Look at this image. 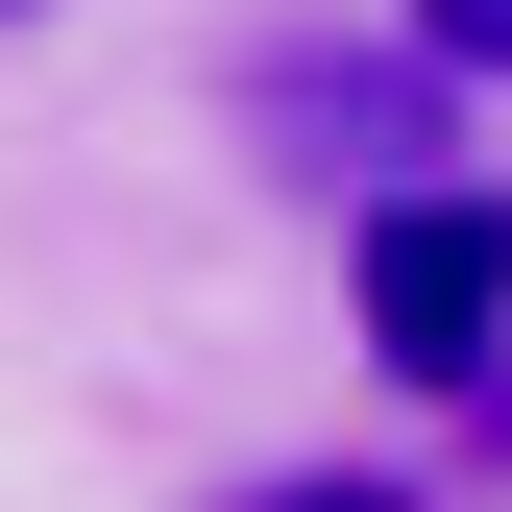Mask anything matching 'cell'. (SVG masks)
Wrapping results in <instances>:
<instances>
[{"mask_svg": "<svg viewBox=\"0 0 512 512\" xmlns=\"http://www.w3.org/2000/svg\"><path fill=\"white\" fill-rule=\"evenodd\" d=\"M366 342H391L415 391H488L512 366V196H464V171L366 196Z\"/></svg>", "mask_w": 512, "mask_h": 512, "instance_id": "6da1fadb", "label": "cell"}, {"mask_svg": "<svg viewBox=\"0 0 512 512\" xmlns=\"http://www.w3.org/2000/svg\"><path fill=\"white\" fill-rule=\"evenodd\" d=\"M244 512H415V488H366V464H293V488H244Z\"/></svg>", "mask_w": 512, "mask_h": 512, "instance_id": "3957f363", "label": "cell"}, {"mask_svg": "<svg viewBox=\"0 0 512 512\" xmlns=\"http://www.w3.org/2000/svg\"><path fill=\"white\" fill-rule=\"evenodd\" d=\"M415 49L439 74H512V0H415Z\"/></svg>", "mask_w": 512, "mask_h": 512, "instance_id": "7a4b0ae2", "label": "cell"}]
</instances>
